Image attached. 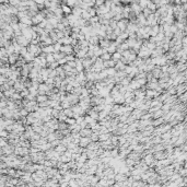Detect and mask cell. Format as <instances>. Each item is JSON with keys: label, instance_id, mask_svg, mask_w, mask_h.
<instances>
[{"label": "cell", "instance_id": "cell-1", "mask_svg": "<svg viewBox=\"0 0 187 187\" xmlns=\"http://www.w3.org/2000/svg\"><path fill=\"white\" fill-rule=\"evenodd\" d=\"M128 24H129V20L128 19H122L119 21H117V27H119L123 32H125L127 30Z\"/></svg>", "mask_w": 187, "mask_h": 187}, {"label": "cell", "instance_id": "cell-2", "mask_svg": "<svg viewBox=\"0 0 187 187\" xmlns=\"http://www.w3.org/2000/svg\"><path fill=\"white\" fill-rule=\"evenodd\" d=\"M92 142V139L91 137H81L80 138V143H79V146L82 147V148H87V147Z\"/></svg>", "mask_w": 187, "mask_h": 187}, {"label": "cell", "instance_id": "cell-3", "mask_svg": "<svg viewBox=\"0 0 187 187\" xmlns=\"http://www.w3.org/2000/svg\"><path fill=\"white\" fill-rule=\"evenodd\" d=\"M72 111H73V113H77V114H80V115H83L84 116V114H86V111H84L83 108H82V106L80 105V104H76V105H72Z\"/></svg>", "mask_w": 187, "mask_h": 187}, {"label": "cell", "instance_id": "cell-4", "mask_svg": "<svg viewBox=\"0 0 187 187\" xmlns=\"http://www.w3.org/2000/svg\"><path fill=\"white\" fill-rule=\"evenodd\" d=\"M60 52L65 53V54H67V55L75 54V53H73V46H72V45H62Z\"/></svg>", "mask_w": 187, "mask_h": 187}, {"label": "cell", "instance_id": "cell-5", "mask_svg": "<svg viewBox=\"0 0 187 187\" xmlns=\"http://www.w3.org/2000/svg\"><path fill=\"white\" fill-rule=\"evenodd\" d=\"M80 134H81V137H91V135L93 134V130L91 128H82L80 130Z\"/></svg>", "mask_w": 187, "mask_h": 187}, {"label": "cell", "instance_id": "cell-6", "mask_svg": "<svg viewBox=\"0 0 187 187\" xmlns=\"http://www.w3.org/2000/svg\"><path fill=\"white\" fill-rule=\"evenodd\" d=\"M42 49H43V53H45V54H53V53H55L54 44L47 45V46H44V47H42Z\"/></svg>", "mask_w": 187, "mask_h": 187}, {"label": "cell", "instance_id": "cell-7", "mask_svg": "<svg viewBox=\"0 0 187 187\" xmlns=\"http://www.w3.org/2000/svg\"><path fill=\"white\" fill-rule=\"evenodd\" d=\"M61 9H62V11H64V13H65L66 15L72 13V8L70 7V5H68L67 3H62V4H61Z\"/></svg>", "mask_w": 187, "mask_h": 187}, {"label": "cell", "instance_id": "cell-8", "mask_svg": "<svg viewBox=\"0 0 187 187\" xmlns=\"http://www.w3.org/2000/svg\"><path fill=\"white\" fill-rule=\"evenodd\" d=\"M82 12H83V9H82L81 7H75V8H72V14H75L76 16H78V18H81Z\"/></svg>", "mask_w": 187, "mask_h": 187}, {"label": "cell", "instance_id": "cell-9", "mask_svg": "<svg viewBox=\"0 0 187 187\" xmlns=\"http://www.w3.org/2000/svg\"><path fill=\"white\" fill-rule=\"evenodd\" d=\"M47 100H49V96L47 94H38L36 96L37 103H42V102H45V101H47Z\"/></svg>", "mask_w": 187, "mask_h": 187}, {"label": "cell", "instance_id": "cell-10", "mask_svg": "<svg viewBox=\"0 0 187 187\" xmlns=\"http://www.w3.org/2000/svg\"><path fill=\"white\" fill-rule=\"evenodd\" d=\"M23 57L26 60V62H31V61H34V59H35V55L30 53V52H27L25 55H23Z\"/></svg>", "mask_w": 187, "mask_h": 187}, {"label": "cell", "instance_id": "cell-11", "mask_svg": "<svg viewBox=\"0 0 187 187\" xmlns=\"http://www.w3.org/2000/svg\"><path fill=\"white\" fill-rule=\"evenodd\" d=\"M104 68H113L116 66V61L113 60V59H110V60H105L104 61Z\"/></svg>", "mask_w": 187, "mask_h": 187}, {"label": "cell", "instance_id": "cell-12", "mask_svg": "<svg viewBox=\"0 0 187 187\" xmlns=\"http://www.w3.org/2000/svg\"><path fill=\"white\" fill-rule=\"evenodd\" d=\"M111 132H104V134H101L100 135V138H99V141H105V140H108L111 139Z\"/></svg>", "mask_w": 187, "mask_h": 187}, {"label": "cell", "instance_id": "cell-13", "mask_svg": "<svg viewBox=\"0 0 187 187\" xmlns=\"http://www.w3.org/2000/svg\"><path fill=\"white\" fill-rule=\"evenodd\" d=\"M122 57H123V54L120 53V52H115L114 54H112V59L113 60H115V61H118V60H120L122 59Z\"/></svg>", "mask_w": 187, "mask_h": 187}, {"label": "cell", "instance_id": "cell-14", "mask_svg": "<svg viewBox=\"0 0 187 187\" xmlns=\"http://www.w3.org/2000/svg\"><path fill=\"white\" fill-rule=\"evenodd\" d=\"M125 67H126V65H125L122 60L116 61V66H115V68H116L117 70H124V69H125Z\"/></svg>", "mask_w": 187, "mask_h": 187}, {"label": "cell", "instance_id": "cell-15", "mask_svg": "<svg viewBox=\"0 0 187 187\" xmlns=\"http://www.w3.org/2000/svg\"><path fill=\"white\" fill-rule=\"evenodd\" d=\"M62 112L68 116V117H73V111H72V107H69V108H64Z\"/></svg>", "mask_w": 187, "mask_h": 187}, {"label": "cell", "instance_id": "cell-16", "mask_svg": "<svg viewBox=\"0 0 187 187\" xmlns=\"http://www.w3.org/2000/svg\"><path fill=\"white\" fill-rule=\"evenodd\" d=\"M81 18H82V19H84V20H87V21H89L90 19H91V14L89 13V11H88V10H83Z\"/></svg>", "mask_w": 187, "mask_h": 187}, {"label": "cell", "instance_id": "cell-17", "mask_svg": "<svg viewBox=\"0 0 187 187\" xmlns=\"http://www.w3.org/2000/svg\"><path fill=\"white\" fill-rule=\"evenodd\" d=\"M46 59H47L48 64H52V62L56 61V58H55V56H54V53H53V54H47V55H46Z\"/></svg>", "mask_w": 187, "mask_h": 187}, {"label": "cell", "instance_id": "cell-18", "mask_svg": "<svg viewBox=\"0 0 187 187\" xmlns=\"http://www.w3.org/2000/svg\"><path fill=\"white\" fill-rule=\"evenodd\" d=\"M61 105H62V107H64V108H69V107H72V104H71L67 99H66L65 101L61 102Z\"/></svg>", "mask_w": 187, "mask_h": 187}, {"label": "cell", "instance_id": "cell-19", "mask_svg": "<svg viewBox=\"0 0 187 187\" xmlns=\"http://www.w3.org/2000/svg\"><path fill=\"white\" fill-rule=\"evenodd\" d=\"M20 93H21V95H22V98L24 99V98H26V96L30 94V90H29V88H24Z\"/></svg>", "mask_w": 187, "mask_h": 187}, {"label": "cell", "instance_id": "cell-20", "mask_svg": "<svg viewBox=\"0 0 187 187\" xmlns=\"http://www.w3.org/2000/svg\"><path fill=\"white\" fill-rule=\"evenodd\" d=\"M21 1L22 0H9V4L14 5V7H19L21 4Z\"/></svg>", "mask_w": 187, "mask_h": 187}, {"label": "cell", "instance_id": "cell-21", "mask_svg": "<svg viewBox=\"0 0 187 187\" xmlns=\"http://www.w3.org/2000/svg\"><path fill=\"white\" fill-rule=\"evenodd\" d=\"M101 58L103 59L104 61H105V60H110V59H112V54H110V53H104L103 55L101 56Z\"/></svg>", "mask_w": 187, "mask_h": 187}, {"label": "cell", "instance_id": "cell-22", "mask_svg": "<svg viewBox=\"0 0 187 187\" xmlns=\"http://www.w3.org/2000/svg\"><path fill=\"white\" fill-rule=\"evenodd\" d=\"M142 13H143V15L146 16V18H148V16H149L150 14H152V11H151L148 7H147V8H144V9L142 10Z\"/></svg>", "mask_w": 187, "mask_h": 187}, {"label": "cell", "instance_id": "cell-23", "mask_svg": "<svg viewBox=\"0 0 187 187\" xmlns=\"http://www.w3.org/2000/svg\"><path fill=\"white\" fill-rule=\"evenodd\" d=\"M59 66H60V65H59V62H58L57 60L54 61V62H52V64H48V67L52 68V69H57Z\"/></svg>", "mask_w": 187, "mask_h": 187}, {"label": "cell", "instance_id": "cell-24", "mask_svg": "<svg viewBox=\"0 0 187 187\" xmlns=\"http://www.w3.org/2000/svg\"><path fill=\"white\" fill-rule=\"evenodd\" d=\"M152 161H153V156L152 155H146L144 156V163L146 164H150Z\"/></svg>", "mask_w": 187, "mask_h": 187}, {"label": "cell", "instance_id": "cell-25", "mask_svg": "<svg viewBox=\"0 0 187 187\" xmlns=\"http://www.w3.org/2000/svg\"><path fill=\"white\" fill-rule=\"evenodd\" d=\"M61 46H62V44H60L59 42L55 43V44H54V48H55V52H60V49H61Z\"/></svg>", "mask_w": 187, "mask_h": 187}, {"label": "cell", "instance_id": "cell-26", "mask_svg": "<svg viewBox=\"0 0 187 187\" xmlns=\"http://www.w3.org/2000/svg\"><path fill=\"white\" fill-rule=\"evenodd\" d=\"M58 62H59V65L60 66H64V65H66L67 62H68V60H67V58L66 57H64V58H60L59 60H57Z\"/></svg>", "mask_w": 187, "mask_h": 187}, {"label": "cell", "instance_id": "cell-27", "mask_svg": "<svg viewBox=\"0 0 187 187\" xmlns=\"http://www.w3.org/2000/svg\"><path fill=\"white\" fill-rule=\"evenodd\" d=\"M23 1H27V0H23Z\"/></svg>", "mask_w": 187, "mask_h": 187}]
</instances>
